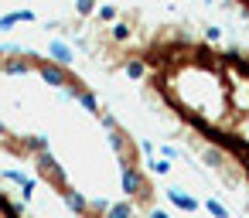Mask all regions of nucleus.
<instances>
[{
	"instance_id": "f257e3e1",
	"label": "nucleus",
	"mask_w": 249,
	"mask_h": 218,
	"mask_svg": "<svg viewBox=\"0 0 249 218\" xmlns=\"http://www.w3.org/2000/svg\"><path fill=\"white\" fill-rule=\"evenodd\" d=\"M113 34V62L143 82L229 187L249 191V51L174 28H157L140 45L130 41L126 24H116Z\"/></svg>"
},
{
	"instance_id": "f03ea898",
	"label": "nucleus",
	"mask_w": 249,
	"mask_h": 218,
	"mask_svg": "<svg viewBox=\"0 0 249 218\" xmlns=\"http://www.w3.org/2000/svg\"><path fill=\"white\" fill-rule=\"evenodd\" d=\"M0 218H24V208L18 201H11L7 191H0Z\"/></svg>"
}]
</instances>
